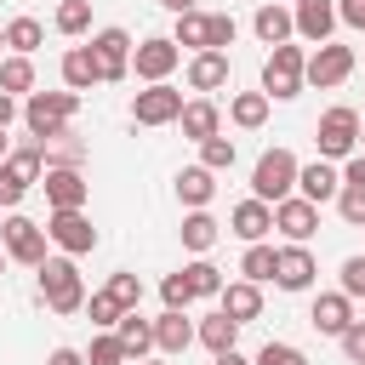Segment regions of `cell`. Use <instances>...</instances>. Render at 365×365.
<instances>
[{"label": "cell", "instance_id": "obj_16", "mask_svg": "<svg viewBox=\"0 0 365 365\" xmlns=\"http://www.w3.org/2000/svg\"><path fill=\"white\" fill-rule=\"evenodd\" d=\"M57 74H63V91H91V86H103V63H97V51L91 46H68L63 51V63H57Z\"/></svg>", "mask_w": 365, "mask_h": 365}, {"label": "cell", "instance_id": "obj_26", "mask_svg": "<svg viewBox=\"0 0 365 365\" xmlns=\"http://www.w3.org/2000/svg\"><path fill=\"white\" fill-rule=\"evenodd\" d=\"M211 194H217V177H211L205 165H182V171H177V200H182L188 211H205Z\"/></svg>", "mask_w": 365, "mask_h": 365}, {"label": "cell", "instance_id": "obj_31", "mask_svg": "<svg viewBox=\"0 0 365 365\" xmlns=\"http://www.w3.org/2000/svg\"><path fill=\"white\" fill-rule=\"evenodd\" d=\"M194 342H205L211 354H228V348L240 342V325H234L228 314H211V319H200V325H194Z\"/></svg>", "mask_w": 365, "mask_h": 365}, {"label": "cell", "instance_id": "obj_58", "mask_svg": "<svg viewBox=\"0 0 365 365\" xmlns=\"http://www.w3.org/2000/svg\"><path fill=\"white\" fill-rule=\"evenodd\" d=\"M0 46H6V34H0Z\"/></svg>", "mask_w": 365, "mask_h": 365}, {"label": "cell", "instance_id": "obj_27", "mask_svg": "<svg viewBox=\"0 0 365 365\" xmlns=\"http://www.w3.org/2000/svg\"><path fill=\"white\" fill-rule=\"evenodd\" d=\"M177 234H182V245H188V251H194V257H205V251H211V245H217V240H222V222H217V217H211V211H188V217H182V228H177Z\"/></svg>", "mask_w": 365, "mask_h": 365}, {"label": "cell", "instance_id": "obj_51", "mask_svg": "<svg viewBox=\"0 0 365 365\" xmlns=\"http://www.w3.org/2000/svg\"><path fill=\"white\" fill-rule=\"evenodd\" d=\"M17 114H23V108H17V97H6V91H0V131H6Z\"/></svg>", "mask_w": 365, "mask_h": 365}, {"label": "cell", "instance_id": "obj_44", "mask_svg": "<svg viewBox=\"0 0 365 365\" xmlns=\"http://www.w3.org/2000/svg\"><path fill=\"white\" fill-rule=\"evenodd\" d=\"M23 194H29V182L0 160V205H6V211H17V205H23Z\"/></svg>", "mask_w": 365, "mask_h": 365}, {"label": "cell", "instance_id": "obj_39", "mask_svg": "<svg viewBox=\"0 0 365 365\" xmlns=\"http://www.w3.org/2000/svg\"><path fill=\"white\" fill-rule=\"evenodd\" d=\"M103 291H108V297H114L120 308H137V302H143V279H137L131 268H120V274H108V285H103Z\"/></svg>", "mask_w": 365, "mask_h": 365}, {"label": "cell", "instance_id": "obj_54", "mask_svg": "<svg viewBox=\"0 0 365 365\" xmlns=\"http://www.w3.org/2000/svg\"><path fill=\"white\" fill-rule=\"evenodd\" d=\"M6 154H11V137H6V131H0V160H6Z\"/></svg>", "mask_w": 365, "mask_h": 365}, {"label": "cell", "instance_id": "obj_5", "mask_svg": "<svg viewBox=\"0 0 365 365\" xmlns=\"http://www.w3.org/2000/svg\"><path fill=\"white\" fill-rule=\"evenodd\" d=\"M359 114L348 108V103H336V108H325L319 114V125H314V143H319V160H348V154H359Z\"/></svg>", "mask_w": 365, "mask_h": 365}, {"label": "cell", "instance_id": "obj_49", "mask_svg": "<svg viewBox=\"0 0 365 365\" xmlns=\"http://www.w3.org/2000/svg\"><path fill=\"white\" fill-rule=\"evenodd\" d=\"M336 171H342V182H348V188H365V154H348Z\"/></svg>", "mask_w": 365, "mask_h": 365}, {"label": "cell", "instance_id": "obj_22", "mask_svg": "<svg viewBox=\"0 0 365 365\" xmlns=\"http://www.w3.org/2000/svg\"><path fill=\"white\" fill-rule=\"evenodd\" d=\"M177 125H182V137H188V143L222 137V108H217L211 97H188V103H182V114H177Z\"/></svg>", "mask_w": 365, "mask_h": 365}, {"label": "cell", "instance_id": "obj_23", "mask_svg": "<svg viewBox=\"0 0 365 365\" xmlns=\"http://www.w3.org/2000/svg\"><path fill=\"white\" fill-rule=\"evenodd\" d=\"M188 342H194V319L177 314V308H165V314L154 319V348L171 359V354H188Z\"/></svg>", "mask_w": 365, "mask_h": 365}, {"label": "cell", "instance_id": "obj_15", "mask_svg": "<svg viewBox=\"0 0 365 365\" xmlns=\"http://www.w3.org/2000/svg\"><path fill=\"white\" fill-rule=\"evenodd\" d=\"M291 29H297L308 46H325L331 29H336V0H297V6H291Z\"/></svg>", "mask_w": 365, "mask_h": 365}, {"label": "cell", "instance_id": "obj_18", "mask_svg": "<svg viewBox=\"0 0 365 365\" xmlns=\"http://www.w3.org/2000/svg\"><path fill=\"white\" fill-rule=\"evenodd\" d=\"M297 194H302L308 205H325V200L342 194V171H336L331 160H308V165H297Z\"/></svg>", "mask_w": 365, "mask_h": 365}, {"label": "cell", "instance_id": "obj_47", "mask_svg": "<svg viewBox=\"0 0 365 365\" xmlns=\"http://www.w3.org/2000/svg\"><path fill=\"white\" fill-rule=\"evenodd\" d=\"M336 342H342V354H348V365H365V319H354V325H348V331H342Z\"/></svg>", "mask_w": 365, "mask_h": 365}, {"label": "cell", "instance_id": "obj_6", "mask_svg": "<svg viewBox=\"0 0 365 365\" xmlns=\"http://www.w3.org/2000/svg\"><path fill=\"white\" fill-rule=\"evenodd\" d=\"M51 240H46V222H34V217H23V211H11L6 222H0V251H6V262H23V268H40L51 251H46Z\"/></svg>", "mask_w": 365, "mask_h": 365}, {"label": "cell", "instance_id": "obj_36", "mask_svg": "<svg viewBox=\"0 0 365 365\" xmlns=\"http://www.w3.org/2000/svg\"><path fill=\"white\" fill-rule=\"evenodd\" d=\"M51 23H57V34H68V40L86 34V29H91V0H63Z\"/></svg>", "mask_w": 365, "mask_h": 365}, {"label": "cell", "instance_id": "obj_38", "mask_svg": "<svg viewBox=\"0 0 365 365\" xmlns=\"http://www.w3.org/2000/svg\"><path fill=\"white\" fill-rule=\"evenodd\" d=\"M80 314H91V325H97V331H114V325H120V314H125V308H120V302H114V297H108V291H91V297H86V308H80Z\"/></svg>", "mask_w": 365, "mask_h": 365}, {"label": "cell", "instance_id": "obj_21", "mask_svg": "<svg viewBox=\"0 0 365 365\" xmlns=\"http://www.w3.org/2000/svg\"><path fill=\"white\" fill-rule=\"evenodd\" d=\"M308 325H314L319 336H342V331L354 325V302H348L342 291H319L314 308H308Z\"/></svg>", "mask_w": 365, "mask_h": 365}, {"label": "cell", "instance_id": "obj_33", "mask_svg": "<svg viewBox=\"0 0 365 365\" xmlns=\"http://www.w3.org/2000/svg\"><path fill=\"white\" fill-rule=\"evenodd\" d=\"M240 279H251V285H268V279H274V245H268V240L245 245V257H240Z\"/></svg>", "mask_w": 365, "mask_h": 365}, {"label": "cell", "instance_id": "obj_55", "mask_svg": "<svg viewBox=\"0 0 365 365\" xmlns=\"http://www.w3.org/2000/svg\"><path fill=\"white\" fill-rule=\"evenodd\" d=\"M131 365H165V359H131Z\"/></svg>", "mask_w": 365, "mask_h": 365}, {"label": "cell", "instance_id": "obj_37", "mask_svg": "<svg viewBox=\"0 0 365 365\" xmlns=\"http://www.w3.org/2000/svg\"><path fill=\"white\" fill-rule=\"evenodd\" d=\"M200 165L217 177V171H234V137H205L200 143Z\"/></svg>", "mask_w": 365, "mask_h": 365}, {"label": "cell", "instance_id": "obj_43", "mask_svg": "<svg viewBox=\"0 0 365 365\" xmlns=\"http://www.w3.org/2000/svg\"><path fill=\"white\" fill-rule=\"evenodd\" d=\"M160 297H165V308H177V314H188V302H194V291H188V279H182V268L160 279Z\"/></svg>", "mask_w": 365, "mask_h": 365}, {"label": "cell", "instance_id": "obj_4", "mask_svg": "<svg viewBox=\"0 0 365 365\" xmlns=\"http://www.w3.org/2000/svg\"><path fill=\"white\" fill-rule=\"evenodd\" d=\"M302 63H308V51L302 46H274L268 51V63H262V97L268 103H291V97H302Z\"/></svg>", "mask_w": 365, "mask_h": 365}, {"label": "cell", "instance_id": "obj_3", "mask_svg": "<svg viewBox=\"0 0 365 365\" xmlns=\"http://www.w3.org/2000/svg\"><path fill=\"white\" fill-rule=\"evenodd\" d=\"M291 194H297V154H291V148L257 154V165H251V200L279 205V200H291Z\"/></svg>", "mask_w": 365, "mask_h": 365}, {"label": "cell", "instance_id": "obj_11", "mask_svg": "<svg viewBox=\"0 0 365 365\" xmlns=\"http://www.w3.org/2000/svg\"><path fill=\"white\" fill-rule=\"evenodd\" d=\"M177 114H182V91H177L171 80L143 86V91L131 97V120H137V125H177Z\"/></svg>", "mask_w": 365, "mask_h": 365}, {"label": "cell", "instance_id": "obj_53", "mask_svg": "<svg viewBox=\"0 0 365 365\" xmlns=\"http://www.w3.org/2000/svg\"><path fill=\"white\" fill-rule=\"evenodd\" d=\"M160 6H165V11H177V17H182V11H200V0H160Z\"/></svg>", "mask_w": 365, "mask_h": 365}, {"label": "cell", "instance_id": "obj_56", "mask_svg": "<svg viewBox=\"0 0 365 365\" xmlns=\"http://www.w3.org/2000/svg\"><path fill=\"white\" fill-rule=\"evenodd\" d=\"M359 154H365V125H359Z\"/></svg>", "mask_w": 365, "mask_h": 365}, {"label": "cell", "instance_id": "obj_32", "mask_svg": "<svg viewBox=\"0 0 365 365\" xmlns=\"http://www.w3.org/2000/svg\"><path fill=\"white\" fill-rule=\"evenodd\" d=\"M0 91L6 97H29L34 91V57H6L0 63Z\"/></svg>", "mask_w": 365, "mask_h": 365}, {"label": "cell", "instance_id": "obj_45", "mask_svg": "<svg viewBox=\"0 0 365 365\" xmlns=\"http://www.w3.org/2000/svg\"><path fill=\"white\" fill-rule=\"evenodd\" d=\"M234 34H240V23H234L228 11H211V46H205V51H228Z\"/></svg>", "mask_w": 365, "mask_h": 365}, {"label": "cell", "instance_id": "obj_41", "mask_svg": "<svg viewBox=\"0 0 365 365\" xmlns=\"http://www.w3.org/2000/svg\"><path fill=\"white\" fill-rule=\"evenodd\" d=\"M251 365H308V354H302L297 342H262Z\"/></svg>", "mask_w": 365, "mask_h": 365}, {"label": "cell", "instance_id": "obj_50", "mask_svg": "<svg viewBox=\"0 0 365 365\" xmlns=\"http://www.w3.org/2000/svg\"><path fill=\"white\" fill-rule=\"evenodd\" d=\"M46 365H86V354H80V348H51Z\"/></svg>", "mask_w": 365, "mask_h": 365}, {"label": "cell", "instance_id": "obj_25", "mask_svg": "<svg viewBox=\"0 0 365 365\" xmlns=\"http://www.w3.org/2000/svg\"><path fill=\"white\" fill-rule=\"evenodd\" d=\"M251 29H257L262 46H285V40L297 34V29H291V6H279V0H262L257 17H251Z\"/></svg>", "mask_w": 365, "mask_h": 365}, {"label": "cell", "instance_id": "obj_52", "mask_svg": "<svg viewBox=\"0 0 365 365\" xmlns=\"http://www.w3.org/2000/svg\"><path fill=\"white\" fill-rule=\"evenodd\" d=\"M211 365H251V359H245L240 348H228V354H211Z\"/></svg>", "mask_w": 365, "mask_h": 365}, {"label": "cell", "instance_id": "obj_17", "mask_svg": "<svg viewBox=\"0 0 365 365\" xmlns=\"http://www.w3.org/2000/svg\"><path fill=\"white\" fill-rule=\"evenodd\" d=\"M228 51H194L188 57V68H182V80H188V91H200V97H211V91H222L228 86Z\"/></svg>", "mask_w": 365, "mask_h": 365}, {"label": "cell", "instance_id": "obj_42", "mask_svg": "<svg viewBox=\"0 0 365 365\" xmlns=\"http://www.w3.org/2000/svg\"><path fill=\"white\" fill-rule=\"evenodd\" d=\"M336 217H342L348 228H365V188H348V182H342V194H336Z\"/></svg>", "mask_w": 365, "mask_h": 365}, {"label": "cell", "instance_id": "obj_48", "mask_svg": "<svg viewBox=\"0 0 365 365\" xmlns=\"http://www.w3.org/2000/svg\"><path fill=\"white\" fill-rule=\"evenodd\" d=\"M336 23H348V29L365 34V0H336Z\"/></svg>", "mask_w": 365, "mask_h": 365}, {"label": "cell", "instance_id": "obj_35", "mask_svg": "<svg viewBox=\"0 0 365 365\" xmlns=\"http://www.w3.org/2000/svg\"><path fill=\"white\" fill-rule=\"evenodd\" d=\"M40 154H46V165H86V143H80L74 131H63V137L40 143Z\"/></svg>", "mask_w": 365, "mask_h": 365}, {"label": "cell", "instance_id": "obj_46", "mask_svg": "<svg viewBox=\"0 0 365 365\" xmlns=\"http://www.w3.org/2000/svg\"><path fill=\"white\" fill-rule=\"evenodd\" d=\"M342 297H348V302L365 297V257H348V262H342Z\"/></svg>", "mask_w": 365, "mask_h": 365}, {"label": "cell", "instance_id": "obj_2", "mask_svg": "<svg viewBox=\"0 0 365 365\" xmlns=\"http://www.w3.org/2000/svg\"><path fill=\"white\" fill-rule=\"evenodd\" d=\"M34 274H40V302H46L51 314H63V319H68V314H80V308H86V279H80V262H74V257H63V251H57V257H46Z\"/></svg>", "mask_w": 365, "mask_h": 365}, {"label": "cell", "instance_id": "obj_24", "mask_svg": "<svg viewBox=\"0 0 365 365\" xmlns=\"http://www.w3.org/2000/svg\"><path fill=\"white\" fill-rule=\"evenodd\" d=\"M114 342L125 348V359H148V348H154V319H143L137 308H125L120 325H114Z\"/></svg>", "mask_w": 365, "mask_h": 365}, {"label": "cell", "instance_id": "obj_13", "mask_svg": "<svg viewBox=\"0 0 365 365\" xmlns=\"http://www.w3.org/2000/svg\"><path fill=\"white\" fill-rule=\"evenodd\" d=\"M274 228L285 234V245H308L314 228H319V205H308L302 194H291V200L274 205Z\"/></svg>", "mask_w": 365, "mask_h": 365}, {"label": "cell", "instance_id": "obj_30", "mask_svg": "<svg viewBox=\"0 0 365 365\" xmlns=\"http://www.w3.org/2000/svg\"><path fill=\"white\" fill-rule=\"evenodd\" d=\"M228 120H234L240 131H257V125L268 120V97H262V91H234V97H228Z\"/></svg>", "mask_w": 365, "mask_h": 365}, {"label": "cell", "instance_id": "obj_20", "mask_svg": "<svg viewBox=\"0 0 365 365\" xmlns=\"http://www.w3.org/2000/svg\"><path fill=\"white\" fill-rule=\"evenodd\" d=\"M217 314H228L234 325H251V319L262 314V285H251V279H228V285L217 291Z\"/></svg>", "mask_w": 365, "mask_h": 365}, {"label": "cell", "instance_id": "obj_10", "mask_svg": "<svg viewBox=\"0 0 365 365\" xmlns=\"http://www.w3.org/2000/svg\"><path fill=\"white\" fill-rule=\"evenodd\" d=\"M46 240H51L63 257H86V251H97V228H91L86 211H51V217H46Z\"/></svg>", "mask_w": 365, "mask_h": 365}, {"label": "cell", "instance_id": "obj_1", "mask_svg": "<svg viewBox=\"0 0 365 365\" xmlns=\"http://www.w3.org/2000/svg\"><path fill=\"white\" fill-rule=\"evenodd\" d=\"M80 114V97L74 91H29L23 97V125H29V143H51L74 125Z\"/></svg>", "mask_w": 365, "mask_h": 365}, {"label": "cell", "instance_id": "obj_14", "mask_svg": "<svg viewBox=\"0 0 365 365\" xmlns=\"http://www.w3.org/2000/svg\"><path fill=\"white\" fill-rule=\"evenodd\" d=\"M91 51H97V63H103V86L131 74V34H125V29H97V34H91Z\"/></svg>", "mask_w": 365, "mask_h": 365}, {"label": "cell", "instance_id": "obj_57", "mask_svg": "<svg viewBox=\"0 0 365 365\" xmlns=\"http://www.w3.org/2000/svg\"><path fill=\"white\" fill-rule=\"evenodd\" d=\"M0 274H6V251H0Z\"/></svg>", "mask_w": 365, "mask_h": 365}, {"label": "cell", "instance_id": "obj_9", "mask_svg": "<svg viewBox=\"0 0 365 365\" xmlns=\"http://www.w3.org/2000/svg\"><path fill=\"white\" fill-rule=\"evenodd\" d=\"M40 188H46V205L51 211H86V200H91V182H86L80 165H46Z\"/></svg>", "mask_w": 365, "mask_h": 365}, {"label": "cell", "instance_id": "obj_7", "mask_svg": "<svg viewBox=\"0 0 365 365\" xmlns=\"http://www.w3.org/2000/svg\"><path fill=\"white\" fill-rule=\"evenodd\" d=\"M177 63H182V51L171 46V34H148V40H137V46H131V74H137V80H148V86L171 80V74H177Z\"/></svg>", "mask_w": 365, "mask_h": 365}, {"label": "cell", "instance_id": "obj_12", "mask_svg": "<svg viewBox=\"0 0 365 365\" xmlns=\"http://www.w3.org/2000/svg\"><path fill=\"white\" fill-rule=\"evenodd\" d=\"M314 274H319V262L308 245H274V285L279 291H308Z\"/></svg>", "mask_w": 365, "mask_h": 365}, {"label": "cell", "instance_id": "obj_28", "mask_svg": "<svg viewBox=\"0 0 365 365\" xmlns=\"http://www.w3.org/2000/svg\"><path fill=\"white\" fill-rule=\"evenodd\" d=\"M171 46H177V51L188 46V57H194V51H205V46H211V11H182V17H177Z\"/></svg>", "mask_w": 365, "mask_h": 365}, {"label": "cell", "instance_id": "obj_8", "mask_svg": "<svg viewBox=\"0 0 365 365\" xmlns=\"http://www.w3.org/2000/svg\"><path fill=\"white\" fill-rule=\"evenodd\" d=\"M348 74H354V46H336V40L314 46V51H308V63H302V86H319V91L342 86Z\"/></svg>", "mask_w": 365, "mask_h": 365}, {"label": "cell", "instance_id": "obj_29", "mask_svg": "<svg viewBox=\"0 0 365 365\" xmlns=\"http://www.w3.org/2000/svg\"><path fill=\"white\" fill-rule=\"evenodd\" d=\"M6 46H11V57H34L40 51V40H46V29H40V17H11L6 29Z\"/></svg>", "mask_w": 365, "mask_h": 365}, {"label": "cell", "instance_id": "obj_19", "mask_svg": "<svg viewBox=\"0 0 365 365\" xmlns=\"http://www.w3.org/2000/svg\"><path fill=\"white\" fill-rule=\"evenodd\" d=\"M228 234L245 240V245L268 240V234H274V205H262V200H240V205L228 211Z\"/></svg>", "mask_w": 365, "mask_h": 365}, {"label": "cell", "instance_id": "obj_34", "mask_svg": "<svg viewBox=\"0 0 365 365\" xmlns=\"http://www.w3.org/2000/svg\"><path fill=\"white\" fill-rule=\"evenodd\" d=\"M182 279H188L194 302H200V297H217V291L228 285V279H222V268H217V262H205V257H194V262L182 268Z\"/></svg>", "mask_w": 365, "mask_h": 365}, {"label": "cell", "instance_id": "obj_40", "mask_svg": "<svg viewBox=\"0 0 365 365\" xmlns=\"http://www.w3.org/2000/svg\"><path fill=\"white\" fill-rule=\"evenodd\" d=\"M86 365H131V359H125V348L114 342V331H103V336H91V348H86Z\"/></svg>", "mask_w": 365, "mask_h": 365}]
</instances>
